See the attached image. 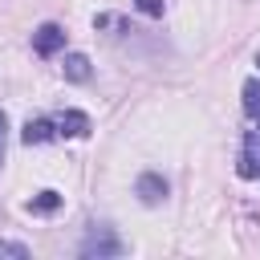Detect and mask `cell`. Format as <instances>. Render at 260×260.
<instances>
[{
    "label": "cell",
    "instance_id": "1",
    "mask_svg": "<svg viewBox=\"0 0 260 260\" xmlns=\"http://www.w3.org/2000/svg\"><path fill=\"white\" fill-rule=\"evenodd\" d=\"M81 260H106V256H122V240L114 236V228H89V236L77 248Z\"/></svg>",
    "mask_w": 260,
    "mask_h": 260
},
{
    "label": "cell",
    "instance_id": "2",
    "mask_svg": "<svg viewBox=\"0 0 260 260\" xmlns=\"http://www.w3.org/2000/svg\"><path fill=\"white\" fill-rule=\"evenodd\" d=\"M61 49H65V28H61V24L49 20V24H41V28L32 32V53H37V57H53V53H61Z\"/></svg>",
    "mask_w": 260,
    "mask_h": 260
},
{
    "label": "cell",
    "instance_id": "3",
    "mask_svg": "<svg viewBox=\"0 0 260 260\" xmlns=\"http://www.w3.org/2000/svg\"><path fill=\"white\" fill-rule=\"evenodd\" d=\"M240 175L244 179H260V118L256 126L244 134V154H240Z\"/></svg>",
    "mask_w": 260,
    "mask_h": 260
},
{
    "label": "cell",
    "instance_id": "4",
    "mask_svg": "<svg viewBox=\"0 0 260 260\" xmlns=\"http://www.w3.org/2000/svg\"><path fill=\"white\" fill-rule=\"evenodd\" d=\"M134 191H138V199H142L146 207H154V203H162V199H167V179H162V175H154V171H142V175H138V183H134Z\"/></svg>",
    "mask_w": 260,
    "mask_h": 260
},
{
    "label": "cell",
    "instance_id": "5",
    "mask_svg": "<svg viewBox=\"0 0 260 260\" xmlns=\"http://www.w3.org/2000/svg\"><path fill=\"white\" fill-rule=\"evenodd\" d=\"M53 126H57L61 138H85V134H89V114H81V110H65V114L53 118Z\"/></svg>",
    "mask_w": 260,
    "mask_h": 260
},
{
    "label": "cell",
    "instance_id": "6",
    "mask_svg": "<svg viewBox=\"0 0 260 260\" xmlns=\"http://www.w3.org/2000/svg\"><path fill=\"white\" fill-rule=\"evenodd\" d=\"M61 73H65V81H77V85H81V81H89L93 69H89V57H85V53H69L65 65H61Z\"/></svg>",
    "mask_w": 260,
    "mask_h": 260
},
{
    "label": "cell",
    "instance_id": "7",
    "mask_svg": "<svg viewBox=\"0 0 260 260\" xmlns=\"http://www.w3.org/2000/svg\"><path fill=\"white\" fill-rule=\"evenodd\" d=\"M53 134H57V126H53L49 118H32V122H24V134H20V138H24L28 146H41V142H49Z\"/></svg>",
    "mask_w": 260,
    "mask_h": 260
},
{
    "label": "cell",
    "instance_id": "8",
    "mask_svg": "<svg viewBox=\"0 0 260 260\" xmlns=\"http://www.w3.org/2000/svg\"><path fill=\"white\" fill-rule=\"evenodd\" d=\"M57 207H61V195H57V191H41V195L28 199V211H32V215H53Z\"/></svg>",
    "mask_w": 260,
    "mask_h": 260
},
{
    "label": "cell",
    "instance_id": "9",
    "mask_svg": "<svg viewBox=\"0 0 260 260\" xmlns=\"http://www.w3.org/2000/svg\"><path fill=\"white\" fill-rule=\"evenodd\" d=\"M244 110H248L252 118H260V81H248V85H244Z\"/></svg>",
    "mask_w": 260,
    "mask_h": 260
},
{
    "label": "cell",
    "instance_id": "10",
    "mask_svg": "<svg viewBox=\"0 0 260 260\" xmlns=\"http://www.w3.org/2000/svg\"><path fill=\"white\" fill-rule=\"evenodd\" d=\"M0 256H16V260H24V256H28V244H12V240H0Z\"/></svg>",
    "mask_w": 260,
    "mask_h": 260
},
{
    "label": "cell",
    "instance_id": "11",
    "mask_svg": "<svg viewBox=\"0 0 260 260\" xmlns=\"http://www.w3.org/2000/svg\"><path fill=\"white\" fill-rule=\"evenodd\" d=\"M138 8H142L146 16H162V0H138Z\"/></svg>",
    "mask_w": 260,
    "mask_h": 260
},
{
    "label": "cell",
    "instance_id": "12",
    "mask_svg": "<svg viewBox=\"0 0 260 260\" xmlns=\"http://www.w3.org/2000/svg\"><path fill=\"white\" fill-rule=\"evenodd\" d=\"M4 126H8V118H4V114H0V142H4Z\"/></svg>",
    "mask_w": 260,
    "mask_h": 260
},
{
    "label": "cell",
    "instance_id": "13",
    "mask_svg": "<svg viewBox=\"0 0 260 260\" xmlns=\"http://www.w3.org/2000/svg\"><path fill=\"white\" fill-rule=\"evenodd\" d=\"M0 154H4V142H0Z\"/></svg>",
    "mask_w": 260,
    "mask_h": 260
}]
</instances>
